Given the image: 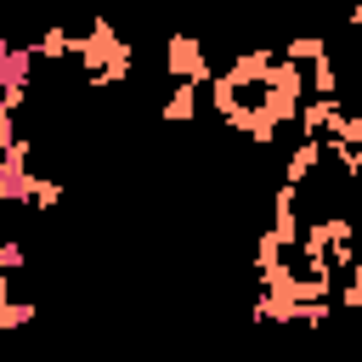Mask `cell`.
Instances as JSON below:
<instances>
[{
  "label": "cell",
  "instance_id": "1",
  "mask_svg": "<svg viewBox=\"0 0 362 362\" xmlns=\"http://www.w3.org/2000/svg\"><path fill=\"white\" fill-rule=\"evenodd\" d=\"M74 62L85 68L90 90H113V85H124V79H130L136 51L124 45V34L113 28V17H107V11H90V28L79 34V57H74Z\"/></svg>",
  "mask_w": 362,
  "mask_h": 362
},
{
  "label": "cell",
  "instance_id": "10",
  "mask_svg": "<svg viewBox=\"0 0 362 362\" xmlns=\"http://www.w3.org/2000/svg\"><path fill=\"white\" fill-rule=\"evenodd\" d=\"M311 90H317V96H339V68H334V57H322V62L311 68Z\"/></svg>",
  "mask_w": 362,
  "mask_h": 362
},
{
  "label": "cell",
  "instance_id": "4",
  "mask_svg": "<svg viewBox=\"0 0 362 362\" xmlns=\"http://www.w3.org/2000/svg\"><path fill=\"white\" fill-rule=\"evenodd\" d=\"M345 96H305V107H300V136H311V141H334L339 136V124H345Z\"/></svg>",
  "mask_w": 362,
  "mask_h": 362
},
{
  "label": "cell",
  "instance_id": "8",
  "mask_svg": "<svg viewBox=\"0 0 362 362\" xmlns=\"http://www.w3.org/2000/svg\"><path fill=\"white\" fill-rule=\"evenodd\" d=\"M283 57H288V62H300V68H317V62H322V57H334V51H328V40H322V34H294V40L283 45Z\"/></svg>",
  "mask_w": 362,
  "mask_h": 362
},
{
  "label": "cell",
  "instance_id": "6",
  "mask_svg": "<svg viewBox=\"0 0 362 362\" xmlns=\"http://www.w3.org/2000/svg\"><path fill=\"white\" fill-rule=\"evenodd\" d=\"M322 153H328V141H311V136H300V147H294V153H288V164H283V181L305 192V181L317 175V164H322Z\"/></svg>",
  "mask_w": 362,
  "mask_h": 362
},
{
  "label": "cell",
  "instance_id": "3",
  "mask_svg": "<svg viewBox=\"0 0 362 362\" xmlns=\"http://www.w3.org/2000/svg\"><path fill=\"white\" fill-rule=\"evenodd\" d=\"M164 74H170V79H187V85H204V79H209L204 40H192V34H170V45H164Z\"/></svg>",
  "mask_w": 362,
  "mask_h": 362
},
{
  "label": "cell",
  "instance_id": "13",
  "mask_svg": "<svg viewBox=\"0 0 362 362\" xmlns=\"http://www.w3.org/2000/svg\"><path fill=\"white\" fill-rule=\"evenodd\" d=\"M334 141H351V147H362V113H345V124H339V136Z\"/></svg>",
  "mask_w": 362,
  "mask_h": 362
},
{
  "label": "cell",
  "instance_id": "9",
  "mask_svg": "<svg viewBox=\"0 0 362 362\" xmlns=\"http://www.w3.org/2000/svg\"><path fill=\"white\" fill-rule=\"evenodd\" d=\"M34 317H40V305H34V300H17V294H11V300H0V334H17V328H28Z\"/></svg>",
  "mask_w": 362,
  "mask_h": 362
},
{
  "label": "cell",
  "instance_id": "5",
  "mask_svg": "<svg viewBox=\"0 0 362 362\" xmlns=\"http://www.w3.org/2000/svg\"><path fill=\"white\" fill-rule=\"evenodd\" d=\"M28 51H34L40 62H74V57H79V34H74V28H62V23H45V28H40V40H34Z\"/></svg>",
  "mask_w": 362,
  "mask_h": 362
},
{
  "label": "cell",
  "instance_id": "11",
  "mask_svg": "<svg viewBox=\"0 0 362 362\" xmlns=\"http://www.w3.org/2000/svg\"><path fill=\"white\" fill-rule=\"evenodd\" d=\"M68 198V187L62 181H51V175H40V192H34V209H57Z\"/></svg>",
  "mask_w": 362,
  "mask_h": 362
},
{
  "label": "cell",
  "instance_id": "7",
  "mask_svg": "<svg viewBox=\"0 0 362 362\" xmlns=\"http://www.w3.org/2000/svg\"><path fill=\"white\" fill-rule=\"evenodd\" d=\"M158 119H164V124H192V119H198V85L175 79L170 96H164V107H158Z\"/></svg>",
  "mask_w": 362,
  "mask_h": 362
},
{
  "label": "cell",
  "instance_id": "12",
  "mask_svg": "<svg viewBox=\"0 0 362 362\" xmlns=\"http://www.w3.org/2000/svg\"><path fill=\"white\" fill-rule=\"evenodd\" d=\"M23 260H28V249H23L17 238H6V243H0V272H23Z\"/></svg>",
  "mask_w": 362,
  "mask_h": 362
},
{
  "label": "cell",
  "instance_id": "2",
  "mask_svg": "<svg viewBox=\"0 0 362 362\" xmlns=\"http://www.w3.org/2000/svg\"><path fill=\"white\" fill-rule=\"evenodd\" d=\"M34 51L28 45H0V113H23V102H28V90H34Z\"/></svg>",
  "mask_w": 362,
  "mask_h": 362
},
{
  "label": "cell",
  "instance_id": "14",
  "mask_svg": "<svg viewBox=\"0 0 362 362\" xmlns=\"http://www.w3.org/2000/svg\"><path fill=\"white\" fill-rule=\"evenodd\" d=\"M351 28H362V0H356V6H351Z\"/></svg>",
  "mask_w": 362,
  "mask_h": 362
}]
</instances>
